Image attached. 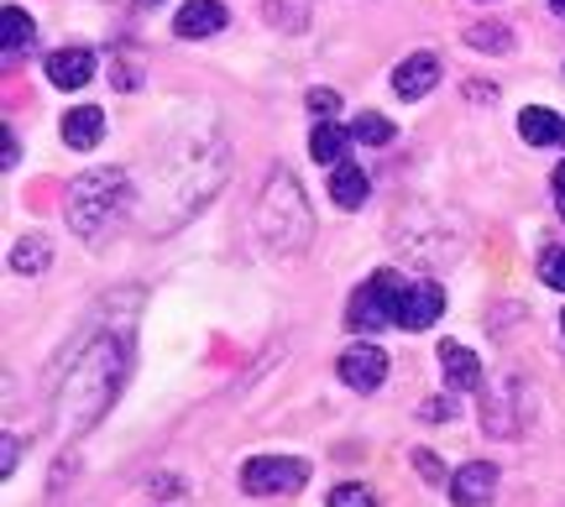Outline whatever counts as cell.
Wrapping results in <instances>:
<instances>
[{
	"label": "cell",
	"instance_id": "cell-1",
	"mask_svg": "<svg viewBox=\"0 0 565 507\" xmlns=\"http://www.w3.org/2000/svg\"><path fill=\"white\" fill-rule=\"evenodd\" d=\"M121 387V345H110L105 335H89L84 350L68 362L58 392H53V408H58V429L63 434H79L105 413V403L116 398Z\"/></svg>",
	"mask_w": 565,
	"mask_h": 507
},
{
	"label": "cell",
	"instance_id": "cell-2",
	"mask_svg": "<svg viewBox=\"0 0 565 507\" xmlns=\"http://www.w3.org/2000/svg\"><path fill=\"white\" fill-rule=\"evenodd\" d=\"M131 209V179L121 168H89L68 183V230L79 241H100Z\"/></svg>",
	"mask_w": 565,
	"mask_h": 507
},
{
	"label": "cell",
	"instance_id": "cell-3",
	"mask_svg": "<svg viewBox=\"0 0 565 507\" xmlns=\"http://www.w3.org/2000/svg\"><path fill=\"white\" fill-rule=\"evenodd\" d=\"M257 230H263V241L273 251H303L309 236H315V215H309V199H303L299 179L278 168L273 179H267L263 199H257Z\"/></svg>",
	"mask_w": 565,
	"mask_h": 507
},
{
	"label": "cell",
	"instance_id": "cell-4",
	"mask_svg": "<svg viewBox=\"0 0 565 507\" xmlns=\"http://www.w3.org/2000/svg\"><path fill=\"white\" fill-rule=\"evenodd\" d=\"M404 293H408V283L393 272V267L372 272V278H366V288L351 299V325H356V330L393 325V320H398V304H404Z\"/></svg>",
	"mask_w": 565,
	"mask_h": 507
},
{
	"label": "cell",
	"instance_id": "cell-5",
	"mask_svg": "<svg viewBox=\"0 0 565 507\" xmlns=\"http://www.w3.org/2000/svg\"><path fill=\"white\" fill-rule=\"evenodd\" d=\"M309 482V461L299 455H252L242 466V487L252 497H294Z\"/></svg>",
	"mask_w": 565,
	"mask_h": 507
},
{
	"label": "cell",
	"instance_id": "cell-6",
	"mask_svg": "<svg viewBox=\"0 0 565 507\" xmlns=\"http://www.w3.org/2000/svg\"><path fill=\"white\" fill-rule=\"evenodd\" d=\"M440 314H445V288L435 283V278H419V283H408V293H404V304H398V320H393V325H398V330H429Z\"/></svg>",
	"mask_w": 565,
	"mask_h": 507
},
{
	"label": "cell",
	"instance_id": "cell-7",
	"mask_svg": "<svg viewBox=\"0 0 565 507\" xmlns=\"http://www.w3.org/2000/svg\"><path fill=\"white\" fill-rule=\"evenodd\" d=\"M335 371H341L345 387H356V392H377L387 377V356L377 350V345H351V350H341V362H335Z\"/></svg>",
	"mask_w": 565,
	"mask_h": 507
},
{
	"label": "cell",
	"instance_id": "cell-8",
	"mask_svg": "<svg viewBox=\"0 0 565 507\" xmlns=\"http://www.w3.org/2000/svg\"><path fill=\"white\" fill-rule=\"evenodd\" d=\"M498 492V466L492 461H471L450 476V503L456 507H487Z\"/></svg>",
	"mask_w": 565,
	"mask_h": 507
},
{
	"label": "cell",
	"instance_id": "cell-9",
	"mask_svg": "<svg viewBox=\"0 0 565 507\" xmlns=\"http://www.w3.org/2000/svg\"><path fill=\"white\" fill-rule=\"evenodd\" d=\"M225 6L221 0H183L179 6V17H173V37H183V42H200V37H215L225 26Z\"/></svg>",
	"mask_w": 565,
	"mask_h": 507
},
{
	"label": "cell",
	"instance_id": "cell-10",
	"mask_svg": "<svg viewBox=\"0 0 565 507\" xmlns=\"http://www.w3.org/2000/svg\"><path fill=\"white\" fill-rule=\"evenodd\" d=\"M435 79H440L435 53H414V58H404L393 68V95H398V100H424V95L435 89Z\"/></svg>",
	"mask_w": 565,
	"mask_h": 507
},
{
	"label": "cell",
	"instance_id": "cell-11",
	"mask_svg": "<svg viewBox=\"0 0 565 507\" xmlns=\"http://www.w3.org/2000/svg\"><path fill=\"white\" fill-rule=\"evenodd\" d=\"M440 371L456 392H477V387H482V362H477V350H466L461 341L440 345Z\"/></svg>",
	"mask_w": 565,
	"mask_h": 507
},
{
	"label": "cell",
	"instance_id": "cell-12",
	"mask_svg": "<svg viewBox=\"0 0 565 507\" xmlns=\"http://www.w3.org/2000/svg\"><path fill=\"white\" fill-rule=\"evenodd\" d=\"M47 79L58 84V89H84V84L95 79V53L89 47H58L47 58Z\"/></svg>",
	"mask_w": 565,
	"mask_h": 507
},
{
	"label": "cell",
	"instance_id": "cell-13",
	"mask_svg": "<svg viewBox=\"0 0 565 507\" xmlns=\"http://www.w3.org/2000/svg\"><path fill=\"white\" fill-rule=\"evenodd\" d=\"M366 194H372V179H366L362 163H335L330 168V199L341 209H362Z\"/></svg>",
	"mask_w": 565,
	"mask_h": 507
},
{
	"label": "cell",
	"instance_id": "cell-14",
	"mask_svg": "<svg viewBox=\"0 0 565 507\" xmlns=\"http://www.w3.org/2000/svg\"><path fill=\"white\" fill-rule=\"evenodd\" d=\"M105 137V116L95 105H79V110H68L63 116V142L74 147V152H89V147H100Z\"/></svg>",
	"mask_w": 565,
	"mask_h": 507
},
{
	"label": "cell",
	"instance_id": "cell-15",
	"mask_svg": "<svg viewBox=\"0 0 565 507\" xmlns=\"http://www.w3.org/2000/svg\"><path fill=\"white\" fill-rule=\"evenodd\" d=\"M345 147H351V131L335 121H320L309 131V158H315V163H330V168L345 163Z\"/></svg>",
	"mask_w": 565,
	"mask_h": 507
},
{
	"label": "cell",
	"instance_id": "cell-16",
	"mask_svg": "<svg viewBox=\"0 0 565 507\" xmlns=\"http://www.w3.org/2000/svg\"><path fill=\"white\" fill-rule=\"evenodd\" d=\"M32 37H38L32 17H26L21 6H6V11H0V47H6V58L26 53V47H32Z\"/></svg>",
	"mask_w": 565,
	"mask_h": 507
},
{
	"label": "cell",
	"instance_id": "cell-17",
	"mask_svg": "<svg viewBox=\"0 0 565 507\" xmlns=\"http://www.w3.org/2000/svg\"><path fill=\"white\" fill-rule=\"evenodd\" d=\"M561 116L555 110H545V105H529L524 116H519V137H524L529 147H550V142H561Z\"/></svg>",
	"mask_w": 565,
	"mask_h": 507
},
{
	"label": "cell",
	"instance_id": "cell-18",
	"mask_svg": "<svg viewBox=\"0 0 565 507\" xmlns=\"http://www.w3.org/2000/svg\"><path fill=\"white\" fill-rule=\"evenodd\" d=\"M351 142L387 147V142H393V121H387V116H377V110H366V116H356V121H351Z\"/></svg>",
	"mask_w": 565,
	"mask_h": 507
},
{
	"label": "cell",
	"instance_id": "cell-19",
	"mask_svg": "<svg viewBox=\"0 0 565 507\" xmlns=\"http://www.w3.org/2000/svg\"><path fill=\"white\" fill-rule=\"evenodd\" d=\"M47 262H53V251H47L42 236H21V241L11 246V267H17V272H42Z\"/></svg>",
	"mask_w": 565,
	"mask_h": 507
},
{
	"label": "cell",
	"instance_id": "cell-20",
	"mask_svg": "<svg viewBox=\"0 0 565 507\" xmlns=\"http://www.w3.org/2000/svg\"><path fill=\"white\" fill-rule=\"evenodd\" d=\"M466 42H471V47H482V53H508V47H513L503 26H471Z\"/></svg>",
	"mask_w": 565,
	"mask_h": 507
},
{
	"label": "cell",
	"instance_id": "cell-21",
	"mask_svg": "<svg viewBox=\"0 0 565 507\" xmlns=\"http://www.w3.org/2000/svg\"><path fill=\"white\" fill-rule=\"evenodd\" d=\"M540 278H545V288H561L565 293V246H555V251L540 257Z\"/></svg>",
	"mask_w": 565,
	"mask_h": 507
},
{
	"label": "cell",
	"instance_id": "cell-22",
	"mask_svg": "<svg viewBox=\"0 0 565 507\" xmlns=\"http://www.w3.org/2000/svg\"><path fill=\"white\" fill-rule=\"evenodd\" d=\"M303 105H309L315 116H341V95H335V89H309Z\"/></svg>",
	"mask_w": 565,
	"mask_h": 507
},
{
	"label": "cell",
	"instance_id": "cell-23",
	"mask_svg": "<svg viewBox=\"0 0 565 507\" xmlns=\"http://www.w3.org/2000/svg\"><path fill=\"white\" fill-rule=\"evenodd\" d=\"M330 507H377V497L366 487H335L330 492Z\"/></svg>",
	"mask_w": 565,
	"mask_h": 507
},
{
	"label": "cell",
	"instance_id": "cell-24",
	"mask_svg": "<svg viewBox=\"0 0 565 507\" xmlns=\"http://www.w3.org/2000/svg\"><path fill=\"white\" fill-rule=\"evenodd\" d=\"M414 466L429 476V482H445V471H440V461H435V450H414Z\"/></svg>",
	"mask_w": 565,
	"mask_h": 507
},
{
	"label": "cell",
	"instance_id": "cell-25",
	"mask_svg": "<svg viewBox=\"0 0 565 507\" xmlns=\"http://www.w3.org/2000/svg\"><path fill=\"white\" fill-rule=\"evenodd\" d=\"M450 413H456V408H450V403H440V398H435V403H424V419H429V424H445Z\"/></svg>",
	"mask_w": 565,
	"mask_h": 507
},
{
	"label": "cell",
	"instance_id": "cell-26",
	"mask_svg": "<svg viewBox=\"0 0 565 507\" xmlns=\"http://www.w3.org/2000/svg\"><path fill=\"white\" fill-rule=\"evenodd\" d=\"M555 194H561V199H565V163L555 168Z\"/></svg>",
	"mask_w": 565,
	"mask_h": 507
},
{
	"label": "cell",
	"instance_id": "cell-27",
	"mask_svg": "<svg viewBox=\"0 0 565 507\" xmlns=\"http://www.w3.org/2000/svg\"><path fill=\"white\" fill-rule=\"evenodd\" d=\"M550 11H555V17L565 21V0H550Z\"/></svg>",
	"mask_w": 565,
	"mask_h": 507
},
{
	"label": "cell",
	"instance_id": "cell-28",
	"mask_svg": "<svg viewBox=\"0 0 565 507\" xmlns=\"http://www.w3.org/2000/svg\"><path fill=\"white\" fill-rule=\"evenodd\" d=\"M561 142H565V126H561Z\"/></svg>",
	"mask_w": 565,
	"mask_h": 507
},
{
	"label": "cell",
	"instance_id": "cell-29",
	"mask_svg": "<svg viewBox=\"0 0 565 507\" xmlns=\"http://www.w3.org/2000/svg\"><path fill=\"white\" fill-rule=\"evenodd\" d=\"M561 215H565V199H561Z\"/></svg>",
	"mask_w": 565,
	"mask_h": 507
},
{
	"label": "cell",
	"instance_id": "cell-30",
	"mask_svg": "<svg viewBox=\"0 0 565 507\" xmlns=\"http://www.w3.org/2000/svg\"><path fill=\"white\" fill-rule=\"evenodd\" d=\"M561 325H565V320H561Z\"/></svg>",
	"mask_w": 565,
	"mask_h": 507
}]
</instances>
